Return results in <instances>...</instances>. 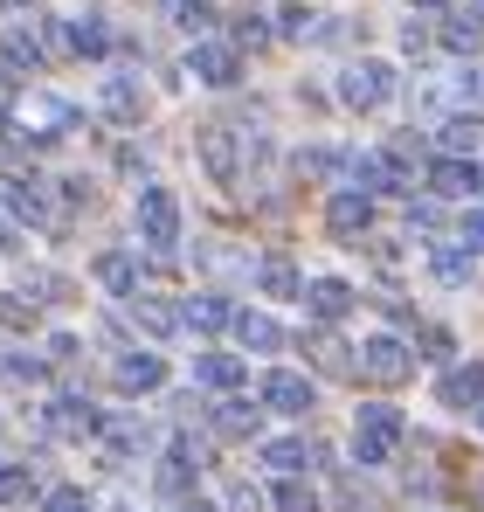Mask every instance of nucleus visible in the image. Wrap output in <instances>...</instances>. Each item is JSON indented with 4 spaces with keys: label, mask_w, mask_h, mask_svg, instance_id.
Instances as JSON below:
<instances>
[{
    "label": "nucleus",
    "mask_w": 484,
    "mask_h": 512,
    "mask_svg": "<svg viewBox=\"0 0 484 512\" xmlns=\"http://www.w3.org/2000/svg\"><path fill=\"white\" fill-rule=\"evenodd\" d=\"M229 333H236L249 353H277V346H284V326H277V319H263V312H236V319H229Z\"/></svg>",
    "instance_id": "4468645a"
},
{
    "label": "nucleus",
    "mask_w": 484,
    "mask_h": 512,
    "mask_svg": "<svg viewBox=\"0 0 484 512\" xmlns=\"http://www.w3.org/2000/svg\"><path fill=\"white\" fill-rule=\"evenodd\" d=\"M360 374L374 381V388H402L408 374H415V353H408L395 333H381V340H367L360 346Z\"/></svg>",
    "instance_id": "f03ea898"
},
{
    "label": "nucleus",
    "mask_w": 484,
    "mask_h": 512,
    "mask_svg": "<svg viewBox=\"0 0 484 512\" xmlns=\"http://www.w3.org/2000/svg\"><path fill=\"white\" fill-rule=\"evenodd\" d=\"M42 512H90V499H83L77 485H63V492H49V499H42Z\"/></svg>",
    "instance_id": "72a5a7b5"
},
{
    "label": "nucleus",
    "mask_w": 484,
    "mask_h": 512,
    "mask_svg": "<svg viewBox=\"0 0 484 512\" xmlns=\"http://www.w3.org/2000/svg\"><path fill=\"white\" fill-rule=\"evenodd\" d=\"M173 21L187 35H201V28H215V0H173Z\"/></svg>",
    "instance_id": "c85d7f7f"
},
{
    "label": "nucleus",
    "mask_w": 484,
    "mask_h": 512,
    "mask_svg": "<svg viewBox=\"0 0 484 512\" xmlns=\"http://www.w3.org/2000/svg\"><path fill=\"white\" fill-rule=\"evenodd\" d=\"M339 97H346L353 111H374V104H388V97H395V70L367 56V63H353V70L339 77Z\"/></svg>",
    "instance_id": "7ed1b4c3"
},
{
    "label": "nucleus",
    "mask_w": 484,
    "mask_h": 512,
    "mask_svg": "<svg viewBox=\"0 0 484 512\" xmlns=\"http://www.w3.org/2000/svg\"><path fill=\"white\" fill-rule=\"evenodd\" d=\"M305 353H312V360H319L325 374H353V353H346V346L332 340V333H325V326H319V333H305Z\"/></svg>",
    "instance_id": "aec40b11"
},
{
    "label": "nucleus",
    "mask_w": 484,
    "mask_h": 512,
    "mask_svg": "<svg viewBox=\"0 0 484 512\" xmlns=\"http://www.w3.org/2000/svg\"><path fill=\"white\" fill-rule=\"evenodd\" d=\"M263 464L284 471V478H298L305 464H319V450H312L305 436H270V443H263Z\"/></svg>",
    "instance_id": "ddd939ff"
},
{
    "label": "nucleus",
    "mask_w": 484,
    "mask_h": 512,
    "mask_svg": "<svg viewBox=\"0 0 484 512\" xmlns=\"http://www.w3.org/2000/svg\"><path fill=\"white\" fill-rule=\"evenodd\" d=\"M201 153H208V167L222 173V180L236 173V146H229V132H222V125H208V132H201Z\"/></svg>",
    "instance_id": "5701e85b"
},
{
    "label": "nucleus",
    "mask_w": 484,
    "mask_h": 512,
    "mask_svg": "<svg viewBox=\"0 0 484 512\" xmlns=\"http://www.w3.org/2000/svg\"><path fill=\"white\" fill-rule=\"evenodd\" d=\"M422 353L443 360V353H450V333H443V326H422Z\"/></svg>",
    "instance_id": "e433bc0d"
},
{
    "label": "nucleus",
    "mask_w": 484,
    "mask_h": 512,
    "mask_svg": "<svg viewBox=\"0 0 484 512\" xmlns=\"http://www.w3.org/2000/svg\"><path fill=\"white\" fill-rule=\"evenodd\" d=\"M464 250H471V256L484 250V208H471V215H464Z\"/></svg>",
    "instance_id": "c9c22d12"
},
{
    "label": "nucleus",
    "mask_w": 484,
    "mask_h": 512,
    "mask_svg": "<svg viewBox=\"0 0 484 512\" xmlns=\"http://www.w3.org/2000/svg\"><path fill=\"white\" fill-rule=\"evenodd\" d=\"M194 381L229 395V388H242V360H236V353H201V360H194Z\"/></svg>",
    "instance_id": "2eb2a0df"
},
{
    "label": "nucleus",
    "mask_w": 484,
    "mask_h": 512,
    "mask_svg": "<svg viewBox=\"0 0 484 512\" xmlns=\"http://www.w3.org/2000/svg\"><path fill=\"white\" fill-rule=\"evenodd\" d=\"M256 284H263L270 298H305V277H298V270H291L284 256H270V263L256 270Z\"/></svg>",
    "instance_id": "a211bd4d"
},
{
    "label": "nucleus",
    "mask_w": 484,
    "mask_h": 512,
    "mask_svg": "<svg viewBox=\"0 0 484 512\" xmlns=\"http://www.w3.org/2000/svg\"><path fill=\"white\" fill-rule=\"evenodd\" d=\"M7 111H14V77H0V125H7Z\"/></svg>",
    "instance_id": "58836bf2"
},
{
    "label": "nucleus",
    "mask_w": 484,
    "mask_h": 512,
    "mask_svg": "<svg viewBox=\"0 0 484 512\" xmlns=\"http://www.w3.org/2000/svg\"><path fill=\"white\" fill-rule=\"evenodd\" d=\"M415 7H450V0H415Z\"/></svg>",
    "instance_id": "a19ab883"
},
{
    "label": "nucleus",
    "mask_w": 484,
    "mask_h": 512,
    "mask_svg": "<svg viewBox=\"0 0 484 512\" xmlns=\"http://www.w3.org/2000/svg\"><path fill=\"white\" fill-rule=\"evenodd\" d=\"M97 277H104L111 291H125V298H139V256H125V250L97 256Z\"/></svg>",
    "instance_id": "dca6fc26"
},
{
    "label": "nucleus",
    "mask_w": 484,
    "mask_h": 512,
    "mask_svg": "<svg viewBox=\"0 0 484 512\" xmlns=\"http://www.w3.org/2000/svg\"><path fill=\"white\" fill-rule=\"evenodd\" d=\"M173 512H215V506H201V499H194V506H173Z\"/></svg>",
    "instance_id": "ea45409f"
},
{
    "label": "nucleus",
    "mask_w": 484,
    "mask_h": 512,
    "mask_svg": "<svg viewBox=\"0 0 484 512\" xmlns=\"http://www.w3.org/2000/svg\"><path fill=\"white\" fill-rule=\"evenodd\" d=\"M277 512H319V499L305 485H277Z\"/></svg>",
    "instance_id": "473e14b6"
},
{
    "label": "nucleus",
    "mask_w": 484,
    "mask_h": 512,
    "mask_svg": "<svg viewBox=\"0 0 484 512\" xmlns=\"http://www.w3.org/2000/svg\"><path fill=\"white\" fill-rule=\"evenodd\" d=\"M104 111H111V118H139V84H125V77L104 84Z\"/></svg>",
    "instance_id": "c756f323"
},
{
    "label": "nucleus",
    "mask_w": 484,
    "mask_h": 512,
    "mask_svg": "<svg viewBox=\"0 0 484 512\" xmlns=\"http://www.w3.org/2000/svg\"><path fill=\"white\" fill-rule=\"evenodd\" d=\"M160 381H166L160 353H125V360H118V388H125V395H153Z\"/></svg>",
    "instance_id": "9d476101"
},
{
    "label": "nucleus",
    "mask_w": 484,
    "mask_h": 512,
    "mask_svg": "<svg viewBox=\"0 0 484 512\" xmlns=\"http://www.w3.org/2000/svg\"><path fill=\"white\" fill-rule=\"evenodd\" d=\"M263 409H277V416H305V409H312V381L291 374V367L263 374Z\"/></svg>",
    "instance_id": "423d86ee"
},
{
    "label": "nucleus",
    "mask_w": 484,
    "mask_h": 512,
    "mask_svg": "<svg viewBox=\"0 0 484 512\" xmlns=\"http://www.w3.org/2000/svg\"><path fill=\"white\" fill-rule=\"evenodd\" d=\"M0 381H7V388H35V381H42V360H28V353H0Z\"/></svg>",
    "instance_id": "a878e982"
},
{
    "label": "nucleus",
    "mask_w": 484,
    "mask_h": 512,
    "mask_svg": "<svg viewBox=\"0 0 484 512\" xmlns=\"http://www.w3.org/2000/svg\"><path fill=\"white\" fill-rule=\"evenodd\" d=\"M49 429H56V436H63V443H83V436H97V409H90V402H83V395H56V402H49Z\"/></svg>",
    "instance_id": "0eeeda50"
},
{
    "label": "nucleus",
    "mask_w": 484,
    "mask_h": 512,
    "mask_svg": "<svg viewBox=\"0 0 484 512\" xmlns=\"http://www.w3.org/2000/svg\"><path fill=\"white\" fill-rule=\"evenodd\" d=\"M256 423H263V409L242 402V395H229V402L215 409V429H222V436H256Z\"/></svg>",
    "instance_id": "f3484780"
},
{
    "label": "nucleus",
    "mask_w": 484,
    "mask_h": 512,
    "mask_svg": "<svg viewBox=\"0 0 484 512\" xmlns=\"http://www.w3.org/2000/svg\"><path fill=\"white\" fill-rule=\"evenodd\" d=\"M139 229H146L153 250H173V243H180V201H173L166 187H146V194H139Z\"/></svg>",
    "instance_id": "20e7f679"
},
{
    "label": "nucleus",
    "mask_w": 484,
    "mask_h": 512,
    "mask_svg": "<svg viewBox=\"0 0 484 512\" xmlns=\"http://www.w3.org/2000/svg\"><path fill=\"white\" fill-rule=\"evenodd\" d=\"M7 63H42V42H35L28 28H14V35H7Z\"/></svg>",
    "instance_id": "2f4dec72"
},
{
    "label": "nucleus",
    "mask_w": 484,
    "mask_h": 512,
    "mask_svg": "<svg viewBox=\"0 0 484 512\" xmlns=\"http://www.w3.org/2000/svg\"><path fill=\"white\" fill-rule=\"evenodd\" d=\"M429 270H436L443 284H471V250H436V256H429Z\"/></svg>",
    "instance_id": "cd10ccee"
},
{
    "label": "nucleus",
    "mask_w": 484,
    "mask_h": 512,
    "mask_svg": "<svg viewBox=\"0 0 484 512\" xmlns=\"http://www.w3.org/2000/svg\"><path fill=\"white\" fill-rule=\"evenodd\" d=\"M236 312L222 305V298H187L180 305V326H194V333H215V326H229Z\"/></svg>",
    "instance_id": "6ab92c4d"
},
{
    "label": "nucleus",
    "mask_w": 484,
    "mask_h": 512,
    "mask_svg": "<svg viewBox=\"0 0 484 512\" xmlns=\"http://www.w3.org/2000/svg\"><path fill=\"white\" fill-rule=\"evenodd\" d=\"M187 70L201 77V84H215V90H229L242 77V56L229 49V42H194V56H187Z\"/></svg>",
    "instance_id": "39448f33"
},
{
    "label": "nucleus",
    "mask_w": 484,
    "mask_h": 512,
    "mask_svg": "<svg viewBox=\"0 0 484 512\" xmlns=\"http://www.w3.org/2000/svg\"><path fill=\"white\" fill-rule=\"evenodd\" d=\"M132 319H139L146 333H173V326H180V312L160 305V298H132Z\"/></svg>",
    "instance_id": "b1692460"
},
{
    "label": "nucleus",
    "mask_w": 484,
    "mask_h": 512,
    "mask_svg": "<svg viewBox=\"0 0 484 512\" xmlns=\"http://www.w3.org/2000/svg\"><path fill=\"white\" fill-rule=\"evenodd\" d=\"M104 436H111L118 450H139V443H146V429H139V423H111V429H104Z\"/></svg>",
    "instance_id": "f704fd0d"
},
{
    "label": "nucleus",
    "mask_w": 484,
    "mask_h": 512,
    "mask_svg": "<svg viewBox=\"0 0 484 512\" xmlns=\"http://www.w3.org/2000/svg\"><path fill=\"white\" fill-rule=\"evenodd\" d=\"M478 139H484L478 118H450V125H443V153H450V160H471V153H478Z\"/></svg>",
    "instance_id": "4be33fe9"
},
{
    "label": "nucleus",
    "mask_w": 484,
    "mask_h": 512,
    "mask_svg": "<svg viewBox=\"0 0 484 512\" xmlns=\"http://www.w3.org/2000/svg\"><path fill=\"white\" fill-rule=\"evenodd\" d=\"M325 222H332V236H367V222H374V201H367V194H332Z\"/></svg>",
    "instance_id": "f8f14e48"
},
{
    "label": "nucleus",
    "mask_w": 484,
    "mask_h": 512,
    "mask_svg": "<svg viewBox=\"0 0 484 512\" xmlns=\"http://www.w3.org/2000/svg\"><path fill=\"white\" fill-rule=\"evenodd\" d=\"M443 42H450V49H478L484 42V14L478 7H457V14L443 21Z\"/></svg>",
    "instance_id": "412c9836"
},
{
    "label": "nucleus",
    "mask_w": 484,
    "mask_h": 512,
    "mask_svg": "<svg viewBox=\"0 0 484 512\" xmlns=\"http://www.w3.org/2000/svg\"><path fill=\"white\" fill-rule=\"evenodd\" d=\"M395 443H402V409L367 402V409H360V423H353V457H360V464H388V457H395Z\"/></svg>",
    "instance_id": "f257e3e1"
},
{
    "label": "nucleus",
    "mask_w": 484,
    "mask_h": 512,
    "mask_svg": "<svg viewBox=\"0 0 484 512\" xmlns=\"http://www.w3.org/2000/svg\"><path fill=\"white\" fill-rule=\"evenodd\" d=\"M436 395H443L450 409H484V360H464V367H450Z\"/></svg>",
    "instance_id": "1a4fd4ad"
},
{
    "label": "nucleus",
    "mask_w": 484,
    "mask_h": 512,
    "mask_svg": "<svg viewBox=\"0 0 484 512\" xmlns=\"http://www.w3.org/2000/svg\"><path fill=\"white\" fill-rule=\"evenodd\" d=\"M0 326H28V305H14V298H0Z\"/></svg>",
    "instance_id": "4c0bfd02"
},
{
    "label": "nucleus",
    "mask_w": 484,
    "mask_h": 512,
    "mask_svg": "<svg viewBox=\"0 0 484 512\" xmlns=\"http://www.w3.org/2000/svg\"><path fill=\"white\" fill-rule=\"evenodd\" d=\"M21 499H35V478L7 464V471H0V506H21Z\"/></svg>",
    "instance_id": "7c9ffc66"
},
{
    "label": "nucleus",
    "mask_w": 484,
    "mask_h": 512,
    "mask_svg": "<svg viewBox=\"0 0 484 512\" xmlns=\"http://www.w3.org/2000/svg\"><path fill=\"white\" fill-rule=\"evenodd\" d=\"M187 478H194V450H187V443H173V450H166V464H160V485H166V492H180Z\"/></svg>",
    "instance_id": "bb28decb"
},
{
    "label": "nucleus",
    "mask_w": 484,
    "mask_h": 512,
    "mask_svg": "<svg viewBox=\"0 0 484 512\" xmlns=\"http://www.w3.org/2000/svg\"><path fill=\"white\" fill-rule=\"evenodd\" d=\"M63 35H70V49H77V56H104V49H111V35H104V21H70Z\"/></svg>",
    "instance_id": "393cba45"
},
{
    "label": "nucleus",
    "mask_w": 484,
    "mask_h": 512,
    "mask_svg": "<svg viewBox=\"0 0 484 512\" xmlns=\"http://www.w3.org/2000/svg\"><path fill=\"white\" fill-rule=\"evenodd\" d=\"M305 305H312L319 326H332V319L353 312V284H346V277H312V284H305Z\"/></svg>",
    "instance_id": "6e6552de"
},
{
    "label": "nucleus",
    "mask_w": 484,
    "mask_h": 512,
    "mask_svg": "<svg viewBox=\"0 0 484 512\" xmlns=\"http://www.w3.org/2000/svg\"><path fill=\"white\" fill-rule=\"evenodd\" d=\"M429 187L436 194H484V167L478 160H436L429 167Z\"/></svg>",
    "instance_id": "9b49d317"
}]
</instances>
